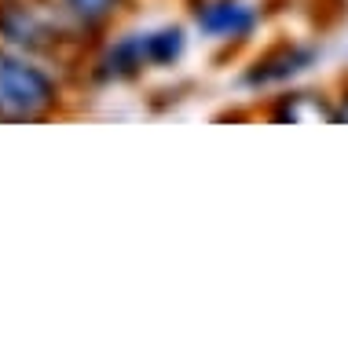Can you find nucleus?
<instances>
[{
  "mask_svg": "<svg viewBox=\"0 0 348 351\" xmlns=\"http://www.w3.org/2000/svg\"><path fill=\"white\" fill-rule=\"evenodd\" d=\"M59 106V84L26 51L0 48V114L45 117Z\"/></svg>",
  "mask_w": 348,
  "mask_h": 351,
  "instance_id": "nucleus-1",
  "label": "nucleus"
},
{
  "mask_svg": "<svg viewBox=\"0 0 348 351\" xmlns=\"http://www.w3.org/2000/svg\"><path fill=\"white\" fill-rule=\"evenodd\" d=\"M62 40L59 26L34 0H0V44L26 55L56 51Z\"/></svg>",
  "mask_w": 348,
  "mask_h": 351,
  "instance_id": "nucleus-2",
  "label": "nucleus"
},
{
  "mask_svg": "<svg viewBox=\"0 0 348 351\" xmlns=\"http://www.w3.org/2000/svg\"><path fill=\"white\" fill-rule=\"evenodd\" d=\"M194 22H198L202 33L209 37H224V40H242L257 29V8L242 4V0H209L194 11Z\"/></svg>",
  "mask_w": 348,
  "mask_h": 351,
  "instance_id": "nucleus-3",
  "label": "nucleus"
},
{
  "mask_svg": "<svg viewBox=\"0 0 348 351\" xmlns=\"http://www.w3.org/2000/svg\"><path fill=\"white\" fill-rule=\"evenodd\" d=\"M150 66V55H147V33H128L117 44L106 48V55L95 62V77L100 81H128L136 77L139 70Z\"/></svg>",
  "mask_w": 348,
  "mask_h": 351,
  "instance_id": "nucleus-4",
  "label": "nucleus"
},
{
  "mask_svg": "<svg viewBox=\"0 0 348 351\" xmlns=\"http://www.w3.org/2000/svg\"><path fill=\"white\" fill-rule=\"evenodd\" d=\"M312 62H315V51H312V48H297V44H293V48H279V51H271L268 59L257 62V70L249 73V84H275V81H286V77L308 70Z\"/></svg>",
  "mask_w": 348,
  "mask_h": 351,
  "instance_id": "nucleus-5",
  "label": "nucleus"
},
{
  "mask_svg": "<svg viewBox=\"0 0 348 351\" xmlns=\"http://www.w3.org/2000/svg\"><path fill=\"white\" fill-rule=\"evenodd\" d=\"M187 48V37H183L180 26H161L154 33H147V55L150 66H172Z\"/></svg>",
  "mask_w": 348,
  "mask_h": 351,
  "instance_id": "nucleus-6",
  "label": "nucleus"
},
{
  "mask_svg": "<svg viewBox=\"0 0 348 351\" xmlns=\"http://www.w3.org/2000/svg\"><path fill=\"white\" fill-rule=\"evenodd\" d=\"M125 0H62V11L78 22V26H103L121 11Z\"/></svg>",
  "mask_w": 348,
  "mask_h": 351,
  "instance_id": "nucleus-7",
  "label": "nucleus"
},
{
  "mask_svg": "<svg viewBox=\"0 0 348 351\" xmlns=\"http://www.w3.org/2000/svg\"><path fill=\"white\" fill-rule=\"evenodd\" d=\"M341 117H345V121H348V99H345V110H341Z\"/></svg>",
  "mask_w": 348,
  "mask_h": 351,
  "instance_id": "nucleus-8",
  "label": "nucleus"
}]
</instances>
